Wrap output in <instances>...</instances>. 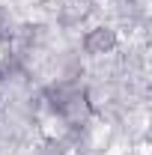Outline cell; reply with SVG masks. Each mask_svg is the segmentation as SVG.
Here are the masks:
<instances>
[{
    "label": "cell",
    "instance_id": "1",
    "mask_svg": "<svg viewBox=\"0 0 152 155\" xmlns=\"http://www.w3.org/2000/svg\"><path fill=\"white\" fill-rule=\"evenodd\" d=\"M111 45H114V33H111V30H98V33L87 42L90 51H95V48H111Z\"/></svg>",
    "mask_w": 152,
    "mask_h": 155
}]
</instances>
